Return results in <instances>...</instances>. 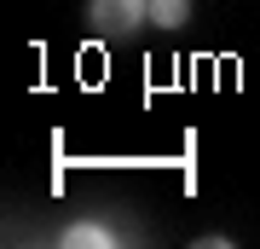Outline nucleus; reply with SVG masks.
I'll return each instance as SVG.
<instances>
[{"mask_svg": "<svg viewBox=\"0 0 260 249\" xmlns=\"http://www.w3.org/2000/svg\"><path fill=\"white\" fill-rule=\"evenodd\" d=\"M150 18V0H87V23L104 35H133Z\"/></svg>", "mask_w": 260, "mask_h": 249, "instance_id": "obj_1", "label": "nucleus"}, {"mask_svg": "<svg viewBox=\"0 0 260 249\" xmlns=\"http://www.w3.org/2000/svg\"><path fill=\"white\" fill-rule=\"evenodd\" d=\"M58 243H64V249H104V243H116V232L104 220H75V226H64Z\"/></svg>", "mask_w": 260, "mask_h": 249, "instance_id": "obj_2", "label": "nucleus"}, {"mask_svg": "<svg viewBox=\"0 0 260 249\" xmlns=\"http://www.w3.org/2000/svg\"><path fill=\"white\" fill-rule=\"evenodd\" d=\"M191 18V0H150V23L156 29H185Z\"/></svg>", "mask_w": 260, "mask_h": 249, "instance_id": "obj_3", "label": "nucleus"}]
</instances>
